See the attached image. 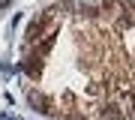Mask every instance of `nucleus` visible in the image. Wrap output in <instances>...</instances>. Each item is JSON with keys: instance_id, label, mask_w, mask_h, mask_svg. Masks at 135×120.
Wrapping results in <instances>:
<instances>
[{"instance_id": "obj_1", "label": "nucleus", "mask_w": 135, "mask_h": 120, "mask_svg": "<svg viewBox=\"0 0 135 120\" xmlns=\"http://www.w3.org/2000/svg\"><path fill=\"white\" fill-rule=\"evenodd\" d=\"M27 99H30V105H33L36 111H48V102H45V96H42V93H36V90H33Z\"/></svg>"}, {"instance_id": "obj_5", "label": "nucleus", "mask_w": 135, "mask_h": 120, "mask_svg": "<svg viewBox=\"0 0 135 120\" xmlns=\"http://www.w3.org/2000/svg\"><path fill=\"white\" fill-rule=\"evenodd\" d=\"M132 114H135V108H132Z\"/></svg>"}, {"instance_id": "obj_2", "label": "nucleus", "mask_w": 135, "mask_h": 120, "mask_svg": "<svg viewBox=\"0 0 135 120\" xmlns=\"http://www.w3.org/2000/svg\"><path fill=\"white\" fill-rule=\"evenodd\" d=\"M39 72H42V66H39V60L33 57V60H30V63H27V75H33V78H36V75H39Z\"/></svg>"}, {"instance_id": "obj_3", "label": "nucleus", "mask_w": 135, "mask_h": 120, "mask_svg": "<svg viewBox=\"0 0 135 120\" xmlns=\"http://www.w3.org/2000/svg\"><path fill=\"white\" fill-rule=\"evenodd\" d=\"M51 45H54V36H45V42L39 45V54H48V51H51Z\"/></svg>"}, {"instance_id": "obj_4", "label": "nucleus", "mask_w": 135, "mask_h": 120, "mask_svg": "<svg viewBox=\"0 0 135 120\" xmlns=\"http://www.w3.org/2000/svg\"><path fill=\"white\" fill-rule=\"evenodd\" d=\"M0 6H9V0H0Z\"/></svg>"}]
</instances>
